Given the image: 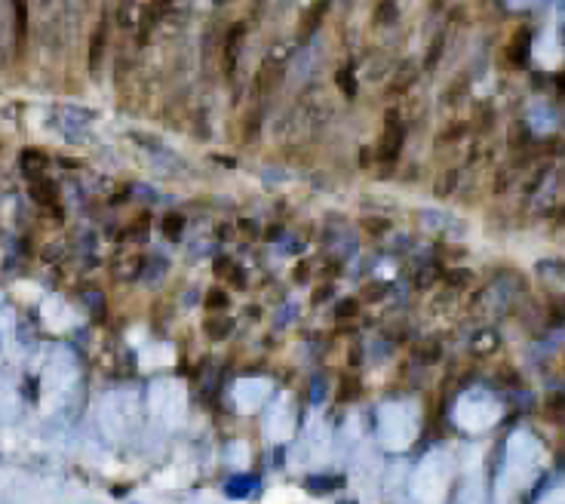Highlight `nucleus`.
I'll return each mask as SVG.
<instances>
[{"mask_svg": "<svg viewBox=\"0 0 565 504\" xmlns=\"http://www.w3.org/2000/svg\"><path fill=\"white\" fill-rule=\"evenodd\" d=\"M403 142H406V126L399 123L396 111H387L384 130H381V142H378V160L394 163L399 157V151H403Z\"/></svg>", "mask_w": 565, "mask_h": 504, "instance_id": "1", "label": "nucleus"}, {"mask_svg": "<svg viewBox=\"0 0 565 504\" xmlns=\"http://www.w3.org/2000/svg\"><path fill=\"white\" fill-rule=\"evenodd\" d=\"M329 6H332V0H314V4L305 9V16H301V25H298V31H295V41H298V43H305L307 37L314 34L320 25H323V16L329 13Z\"/></svg>", "mask_w": 565, "mask_h": 504, "instance_id": "2", "label": "nucleus"}, {"mask_svg": "<svg viewBox=\"0 0 565 504\" xmlns=\"http://www.w3.org/2000/svg\"><path fill=\"white\" fill-rule=\"evenodd\" d=\"M529 53H532V31L522 25L513 31L507 50H504V59H507L513 68H522L525 62H529Z\"/></svg>", "mask_w": 565, "mask_h": 504, "instance_id": "3", "label": "nucleus"}, {"mask_svg": "<svg viewBox=\"0 0 565 504\" xmlns=\"http://www.w3.org/2000/svg\"><path fill=\"white\" fill-rule=\"evenodd\" d=\"M31 197L41 203V206H58V191H56V185L50 179H34L31 182Z\"/></svg>", "mask_w": 565, "mask_h": 504, "instance_id": "4", "label": "nucleus"}, {"mask_svg": "<svg viewBox=\"0 0 565 504\" xmlns=\"http://www.w3.org/2000/svg\"><path fill=\"white\" fill-rule=\"evenodd\" d=\"M243 34H246V25H243V22L237 28H231V34H228V46H225V65H228V71L237 65V46L243 41Z\"/></svg>", "mask_w": 565, "mask_h": 504, "instance_id": "5", "label": "nucleus"}, {"mask_svg": "<svg viewBox=\"0 0 565 504\" xmlns=\"http://www.w3.org/2000/svg\"><path fill=\"white\" fill-rule=\"evenodd\" d=\"M216 277H228L233 286H246V274L233 265L231 258H221V261H216Z\"/></svg>", "mask_w": 565, "mask_h": 504, "instance_id": "6", "label": "nucleus"}, {"mask_svg": "<svg viewBox=\"0 0 565 504\" xmlns=\"http://www.w3.org/2000/svg\"><path fill=\"white\" fill-rule=\"evenodd\" d=\"M357 394H359V378H354V375H341L338 391H335V400H338V403H350Z\"/></svg>", "mask_w": 565, "mask_h": 504, "instance_id": "7", "label": "nucleus"}, {"mask_svg": "<svg viewBox=\"0 0 565 504\" xmlns=\"http://www.w3.org/2000/svg\"><path fill=\"white\" fill-rule=\"evenodd\" d=\"M544 415L553 421H562L565 419V394H550L544 400Z\"/></svg>", "mask_w": 565, "mask_h": 504, "instance_id": "8", "label": "nucleus"}, {"mask_svg": "<svg viewBox=\"0 0 565 504\" xmlns=\"http://www.w3.org/2000/svg\"><path fill=\"white\" fill-rule=\"evenodd\" d=\"M105 37H108V22H102L99 28H95V34H93V50H90V65H93V68L99 65V59H102Z\"/></svg>", "mask_w": 565, "mask_h": 504, "instance_id": "9", "label": "nucleus"}, {"mask_svg": "<svg viewBox=\"0 0 565 504\" xmlns=\"http://www.w3.org/2000/svg\"><path fill=\"white\" fill-rule=\"evenodd\" d=\"M357 314H359V298H341L338 308H335V320H341V323L354 320Z\"/></svg>", "mask_w": 565, "mask_h": 504, "instance_id": "10", "label": "nucleus"}, {"mask_svg": "<svg viewBox=\"0 0 565 504\" xmlns=\"http://www.w3.org/2000/svg\"><path fill=\"white\" fill-rule=\"evenodd\" d=\"M16 6V41L22 43L25 41V28H28V4L25 0H13Z\"/></svg>", "mask_w": 565, "mask_h": 504, "instance_id": "11", "label": "nucleus"}, {"mask_svg": "<svg viewBox=\"0 0 565 504\" xmlns=\"http://www.w3.org/2000/svg\"><path fill=\"white\" fill-rule=\"evenodd\" d=\"M184 231V216H179V212H169V216H163V234H167L169 240H175Z\"/></svg>", "mask_w": 565, "mask_h": 504, "instance_id": "12", "label": "nucleus"}, {"mask_svg": "<svg viewBox=\"0 0 565 504\" xmlns=\"http://www.w3.org/2000/svg\"><path fill=\"white\" fill-rule=\"evenodd\" d=\"M415 354L421 363H436L440 360V342H421L415 347Z\"/></svg>", "mask_w": 565, "mask_h": 504, "instance_id": "13", "label": "nucleus"}, {"mask_svg": "<svg viewBox=\"0 0 565 504\" xmlns=\"http://www.w3.org/2000/svg\"><path fill=\"white\" fill-rule=\"evenodd\" d=\"M335 80H338V86H341V93H344L347 99H354V95H357V80H354V71H350V68H341Z\"/></svg>", "mask_w": 565, "mask_h": 504, "instance_id": "14", "label": "nucleus"}, {"mask_svg": "<svg viewBox=\"0 0 565 504\" xmlns=\"http://www.w3.org/2000/svg\"><path fill=\"white\" fill-rule=\"evenodd\" d=\"M206 308H209V311H225V308H228V293H225V289L212 286L206 293Z\"/></svg>", "mask_w": 565, "mask_h": 504, "instance_id": "15", "label": "nucleus"}, {"mask_svg": "<svg viewBox=\"0 0 565 504\" xmlns=\"http://www.w3.org/2000/svg\"><path fill=\"white\" fill-rule=\"evenodd\" d=\"M228 329H231V320H225V317H218V320H206V335L209 338H225L228 335Z\"/></svg>", "mask_w": 565, "mask_h": 504, "instance_id": "16", "label": "nucleus"}, {"mask_svg": "<svg viewBox=\"0 0 565 504\" xmlns=\"http://www.w3.org/2000/svg\"><path fill=\"white\" fill-rule=\"evenodd\" d=\"M387 289L381 283H369L363 293H359V305H369V302H378V298H384Z\"/></svg>", "mask_w": 565, "mask_h": 504, "instance_id": "17", "label": "nucleus"}, {"mask_svg": "<svg viewBox=\"0 0 565 504\" xmlns=\"http://www.w3.org/2000/svg\"><path fill=\"white\" fill-rule=\"evenodd\" d=\"M387 228H391L387 219H363V231H369V234H384Z\"/></svg>", "mask_w": 565, "mask_h": 504, "instance_id": "18", "label": "nucleus"}, {"mask_svg": "<svg viewBox=\"0 0 565 504\" xmlns=\"http://www.w3.org/2000/svg\"><path fill=\"white\" fill-rule=\"evenodd\" d=\"M464 132H467V123H452V126H449V130H445V132L440 135V142H452V139L458 142V139H461V135H464Z\"/></svg>", "mask_w": 565, "mask_h": 504, "instance_id": "19", "label": "nucleus"}, {"mask_svg": "<svg viewBox=\"0 0 565 504\" xmlns=\"http://www.w3.org/2000/svg\"><path fill=\"white\" fill-rule=\"evenodd\" d=\"M307 277H310L307 261H298V265L292 268V280H295V283H307Z\"/></svg>", "mask_w": 565, "mask_h": 504, "instance_id": "20", "label": "nucleus"}, {"mask_svg": "<svg viewBox=\"0 0 565 504\" xmlns=\"http://www.w3.org/2000/svg\"><path fill=\"white\" fill-rule=\"evenodd\" d=\"M329 295H332V283H323V286H317V289H314V295H310V302H314V305H323Z\"/></svg>", "mask_w": 565, "mask_h": 504, "instance_id": "21", "label": "nucleus"}, {"mask_svg": "<svg viewBox=\"0 0 565 504\" xmlns=\"http://www.w3.org/2000/svg\"><path fill=\"white\" fill-rule=\"evenodd\" d=\"M449 277V283L452 286H464V283H470V274L467 271H452V274H445Z\"/></svg>", "mask_w": 565, "mask_h": 504, "instance_id": "22", "label": "nucleus"}, {"mask_svg": "<svg viewBox=\"0 0 565 504\" xmlns=\"http://www.w3.org/2000/svg\"><path fill=\"white\" fill-rule=\"evenodd\" d=\"M556 86H559V93H565V68L556 74Z\"/></svg>", "mask_w": 565, "mask_h": 504, "instance_id": "23", "label": "nucleus"}]
</instances>
